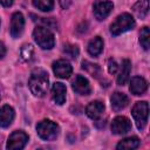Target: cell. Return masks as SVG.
<instances>
[{
    "mask_svg": "<svg viewBox=\"0 0 150 150\" xmlns=\"http://www.w3.org/2000/svg\"><path fill=\"white\" fill-rule=\"evenodd\" d=\"M28 86L30 91L33 93V95L38 96V97H42L45 96V94L48 90L49 87V79H48V74L47 71H45L43 69H35L33 70L29 81H28Z\"/></svg>",
    "mask_w": 150,
    "mask_h": 150,
    "instance_id": "1",
    "label": "cell"
},
{
    "mask_svg": "<svg viewBox=\"0 0 150 150\" xmlns=\"http://www.w3.org/2000/svg\"><path fill=\"white\" fill-rule=\"evenodd\" d=\"M110 102H111V108L114 111H120L122 109H124L128 103H129V97L120 91H116L111 95L110 97Z\"/></svg>",
    "mask_w": 150,
    "mask_h": 150,
    "instance_id": "12",
    "label": "cell"
},
{
    "mask_svg": "<svg viewBox=\"0 0 150 150\" xmlns=\"http://www.w3.org/2000/svg\"><path fill=\"white\" fill-rule=\"evenodd\" d=\"M33 53H34L33 46L32 45H25L21 48V59L25 61H29L33 56Z\"/></svg>",
    "mask_w": 150,
    "mask_h": 150,
    "instance_id": "24",
    "label": "cell"
},
{
    "mask_svg": "<svg viewBox=\"0 0 150 150\" xmlns=\"http://www.w3.org/2000/svg\"><path fill=\"white\" fill-rule=\"evenodd\" d=\"M132 11L137 18L144 19L149 12V0H141V1L136 2L132 7Z\"/></svg>",
    "mask_w": 150,
    "mask_h": 150,
    "instance_id": "19",
    "label": "cell"
},
{
    "mask_svg": "<svg viewBox=\"0 0 150 150\" xmlns=\"http://www.w3.org/2000/svg\"><path fill=\"white\" fill-rule=\"evenodd\" d=\"M53 71H54L55 76H57L60 79H68L73 73V68L68 61L57 60L53 63Z\"/></svg>",
    "mask_w": 150,
    "mask_h": 150,
    "instance_id": "10",
    "label": "cell"
},
{
    "mask_svg": "<svg viewBox=\"0 0 150 150\" xmlns=\"http://www.w3.org/2000/svg\"><path fill=\"white\" fill-rule=\"evenodd\" d=\"M66 86L61 82H55L52 88V96L56 104L61 105L66 102Z\"/></svg>",
    "mask_w": 150,
    "mask_h": 150,
    "instance_id": "15",
    "label": "cell"
},
{
    "mask_svg": "<svg viewBox=\"0 0 150 150\" xmlns=\"http://www.w3.org/2000/svg\"><path fill=\"white\" fill-rule=\"evenodd\" d=\"M131 129V122L125 116H117L111 122V131L115 135H124Z\"/></svg>",
    "mask_w": 150,
    "mask_h": 150,
    "instance_id": "7",
    "label": "cell"
},
{
    "mask_svg": "<svg viewBox=\"0 0 150 150\" xmlns=\"http://www.w3.org/2000/svg\"><path fill=\"white\" fill-rule=\"evenodd\" d=\"M135 27V19L129 13H123L118 15L115 21L110 25V32L112 35H120Z\"/></svg>",
    "mask_w": 150,
    "mask_h": 150,
    "instance_id": "3",
    "label": "cell"
},
{
    "mask_svg": "<svg viewBox=\"0 0 150 150\" xmlns=\"http://www.w3.org/2000/svg\"><path fill=\"white\" fill-rule=\"evenodd\" d=\"M132 117L135 120L136 127L139 130H143L146 122H148V116H149V105L145 101H139L136 102L134 108H132Z\"/></svg>",
    "mask_w": 150,
    "mask_h": 150,
    "instance_id": "5",
    "label": "cell"
},
{
    "mask_svg": "<svg viewBox=\"0 0 150 150\" xmlns=\"http://www.w3.org/2000/svg\"><path fill=\"white\" fill-rule=\"evenodd\" d=\"M138 145H139V139H138V137L132 136V137H127V138L122 139V141L116 145V148H117L118 150H121V149H136Z\"/></svg>",
    "mask_w": 150,
    "mask_h": 150,
    "instance_id": "20",
    "label": "cell"
},
{
    "mask_svg": "<svg viewBox=\"0 0 150 150\" xmlns=\"http://www.w3.org/2000/svg\"><path fill=\"white\" fill-rule=\"evenodd\" d=\"M139 42L142 45V47L148 50L149 47H150V30H149V27H143L142 30H141V34H139Z\"/></svg>",
    "mask_w": 150,
    "mask_h": 150,
    "instance_id": "22",
    "label": "cell"
},
{
    "mask_svg": "<svg viewBox=\"0 0 150 150\" xmlns=\"http://www.w3.org/2000/svg\"><path fill=\"white\" fill-rule=\"evenodd\" d=\"M63 53L70 59H76L79 55V48L74 45H66L63 48Z\"/></svg>",
    "mask_w": 150,
    "mask_h": 150,
    "instance_id": "25",
    "label": "cell"
},
{
    "mask_svg": "<svg viewBox=\"0 0 150 150\" xmlns=\"http://www.w3.org/2000/svg\"><path fill=\"white\" fill-rule=\"evenodd\" d=\"M36 131H38V135L40 136V138H42L45 141H53L57 137V135L60 132V128L55 122H53L50 120H43L38 123Z\"/></svg>",
    "mask_w": 150,
    "mask_h": 150,
    "instance_id": "4",
    "label": "cell"
},
{
    "mask_svg": "<svg viewBox=\"0 0 150 150\" xmlns=\"http://www.w3.org/2000/svg\"><path fill=\"white\" fill-rule=\"evenodd\" d=\"M33 38L42 49H52L55 45L53 33L45 26H38L33 32Z\"/></svg>",
    "mask_w": 150,
    "mask_h": 150,
    "instance_id": "2",
    "label": "cell"
},
{
    "mask_svg": "<svg viewBox=\"0 0 150 150\" xmlns=\"http://www.w3.org/2000/svg\"><path fill=\"white\" fill-rule=\"evenodd\" d=\"M82 68H83L84 70H87L91 76H95V77H97V76L100 75V73H101L100 67H98L97 64L90 63L89 61H83V62H82Z\"/></svg>",
    "mask_w": 150,
    "mask_h": 150,
    "instance_id": "23",
    "label": "cell"
},
{
    "mask_svg": "<svg viewBox=\"0 0 150 150\" xmlns=\"http://www.w3.org/2000/svg\"><path fill=\"white\" fill-rule=\"evenodd\" d=\"M0 4H1L4 7H9V6H12L13 0H0Z\"/></svg>",
    "mask_w": 150,
    "mask_h": 150,
    "instance_id": "29",
    "label": "cell"
},
{
    "mask_svg": "<svg viewBox=\"0 0 150 150\" xmlns=\"http://www.w3.org/2000/svg\"><path fill=\"white\" fill-rule=\"evenodd\" d=\"M35 8L42 12H49L54 7V0H32Z\"/></svg>",
    "mask_w": 150,
    "mask_h": 150,
    "instance_id": "21",
    "label": "cell"
},
{
    "mask_svg": "<svg viewBox=\"0 0 150 150\" xmlns=\"http://www.w3.org/2000/svg\"><path fill=\"white\" fill-rule=\"evenodd\" d=\"M5 55H6V47H5V45L0 41V59H4Z\"/></svg>",
    "mask_w": 150,
    "mask_h": 150,
    "instance_id": "28",
    "label": "cell"
},
{
    "mask_svg": "<svg viewBox=\"0 0 150 150\" xmlns=\"http://www.w3.org/2000/svg\"><path fill=\"white\" fill-rule=\"evenodd\" d=\"M104 111V104L101 101H93L86 108V114L91 120H98Z\"/></svg>",
    "mask_w": 150,
    "mask_h": 150,
    "instance_id": "13",
    "label": "cell"
},
{
    "mask_svg": "<svg viewBox=\"0 0 150 150\" xmlns=\"http://www.w3.org/2000/svg\"><path fill=\"white\" fill-rule=\"evenodd\" d=\"M71 87L80 95H89L91 93L89 81L82 75H76L75 76V79L71 82Z\"/></svg>",
    "mask_w": 150,
    "mask_h": 150,
    "instance_id": "11",
    "label": "cell"
},
{
    "mask_svg": "<svg viewBox=\"0 0 150 150\" xmlns=\"http://www.w3.org/2000/svg\"><path fill=\"white\" fill-rule=\"evenodd\" d=\"M15 112L14 109L9 105H4L0 108V127L2 128H7L12 124L13 120H14Z\"/></svg>",
    "mask_w": 150,
    "mask_h": 150,
    "instance_id": "16",
    "label": "cell"
},
{
    "mask_svg": "<svg viewBox=\"0 0 150 150\" xmlns=\"http://www.w3.org/2000/svg\"><path fill=\"white\" fill-rule=\"evenodd\" d=\"M117 68H118V66H117L116 61L112 60V59H110V60L108 61V71H109L110 74H115V73L117 71Z\"/></svg>",
    "mask_w": 150,
    "mask_h": 150,
    "instance_id": "26",
    "label": "cell"
},
{
    "mask_svg": "<svg viewBox=\"0 0 150 150\" xmlns=\"http://www.w3.org/2000/svg\"><path fill=\"white\" fill-rule=\"evenodd\" d=\"M129 89H130L131 94H134V95H142L148 89V82L141 76H135L130 81Z\"/></svg>",
    "mask_w": 150,
    "mask_h": 150,
    "instance_id": "14",
    "label": "cell"
},
{
    "mask_svg": "<svg viewBox=\"0 0 150 150\" xmlns=\"http://www.w3.org/2000/svg\"><path fill=\"white\" fill-rule=\"evenodd\" d=\"M114 4L111 1L104 0V1H98L94 5V15L97 20H104L112 11Z\"/></svg>",
    "mask_w": 150,
    "mask_h": 150,
    "instance_id": "8",
    "label": "cell"
},
{
    "mask_svg": "<svg viewBox=\"0 0 150 150\" xmlns=\"http://www.w3.org/2000/svg\"><path fill=\"white\" fill-rule=\"evenodd\" d=\"M103 50V40L100 36H95L88 43V53L93 56H98Z\"/></svg>",
    "mask_w": 150,
    "mask_h": 150,
    "instance_id": "18",
    "label": "cell"
},
{
    "mask_svg": "<svg viewBox=\"0 0 150 150\" xmlns=\"http://www.w3.org/2000/svg\"><path fill=\"white\" fill-rule=\"evenodd\" d=\"M25 28V18L20 12H16L12 15V20H11V35L16 39L19 38Z\"/></svg>",
    "mask_w": 150,
    "mask_h": 150,
    "instance_id": "9",
    "label": "cell"
},
{
    "mask_svg": "<svg viewBox=\"0 0 150 150\" xmlns=\"http://www.w3.org/2000/svg\"><path fill=\"white\" fill-rule=\"evenodd\" d=\"M59 2H60L61 7H62L63 9H67V8L70 6V4H71V0H59Z\"/></svg>",
    "mask_w": 150,
    "mask_h": 150,
    "instance_id": "27",
    "label": "cell"
},
{
    "mask_svg": "<svg viewBox=\"0 0 150 150\" xmlns=\"http://www.w3.org/2000/svg\"><path fill=\"white\" fill-rule=\"evenodd\" d=\"M27 142H28V135L22 130H15L9 135L6 148L11 150H20L25 148Z\"/></svg>",
    "mask_w": 150,
    "mask_h": 150,
    "instance_id": "6",
    "label": "cell"
},
{
    "mask_svg": "<svg viewBox=\"0 0 150 150\" xmlns=\"http://www.w3.org/2000/svg\"><path fill=\"white\" fill-rule=\"evenodd\" d=\"M130 71H131V63L129 60H123L121 63V70L118 73L117 76V83L120 86H124L130 76Z\"/></svg>",
    "mask_w": 150,
    "mask_h": 150,
    "instance_id": "17",
    "label": "cell"
}]
</instances>
